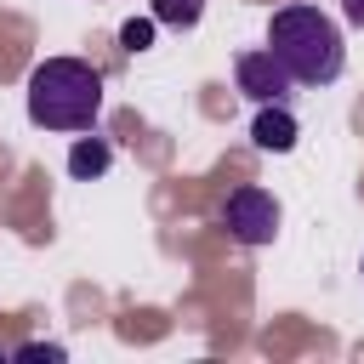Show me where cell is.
I'll use <instances>...</instances> for the list:
<instances>
[{"mask_svg": "<svg viewBox=\"0 0 364 364\" xmlns=\"http://www.w3.org/2000/svg\"><path fill=\"white\" fill-rule=\"evenodd\" d=\"M296 136H301V125H296V114H290L284 102H262V114L250 119V142H256L262 154H290Z\"/></svg>", "mask_w": 364, "mask_h": 364, "instance_id": "5", "label": "cell"}, {"mask_svg": "<svg viewBox=\"0 0 364 364\" xmlns=\"http://www.w3.org/2000/svg\"><path fill=\"white\" fill-rule=\"evenodd\" d=\"M267 51L296 85H330L347 68V40L318 6H279L267 23Z\"/></svg>", "mask_w": 364, "mask_h": 364, "instance_id": "1", "label": "cell"}, {"mask_svg": "<svg viewBox=\"0 0 364 364\" xmlns=\"http://www.w3.org/2000/svg\"><path fill=\"white\" fill-rule=\"evenodd\" d=\"M108 159H114V148H108L102 136H80V142L68 148V176L91 182V176H102V171H108Z\"/></svg>", "mask_w": 364, "mask_h": 364, "instance_id": "6", "label": "cell"}, {"mask_svg": "<svg viewBox=\"0 0 364 364\" xmlns=\"http://www.w3.org/2000/svg\"><path fill=\"white\" fill-rule=\"evenodd\" d=\"M102 114V74L85 57H46L28 74V119L40 131H91Z\"/></svg>", "mask_w": 364, "mask_h": 364, "instance_id": "2", "label": "cell"}, {"mask_svg": "<svg viewBox=\"0 0 364 364\" xmlns=\"http://www.w3.org/2000/svg\"><path fill=\"white\" fill-rule=\"evenodd\" d=\"M233 80H239V91L250 102H284L296 91V80L284 74V63L273 51H239L233 57Z\"/></svg>", "mask_w": 364, "mask_h": 364, "instance_id": "4", "label": "cell"}, {"mask_svg": "<svg viewBox=\"0 0 364 364\" xmlns=\"http://www.w3.org/2000/svg\"><path fill=\"white\" fill-rule=\"evenodd\" d=\"M148 17L165 28H193L205 17V0H148Z\"/></svg>", "mask_w": 364, "mask_h": 364, "instance_id": "7", "label": "cell"}, {"mask_svg": "<svg viewBox=\"0 0 364 364\" xmlns=\"http://www.w3.org/2000/svg\"><path fill=\"white\" fill-rule=\"evenodd\" d=\"M341 17H347L353 28H364V0H341Z\"/></svg>", "mask_w": 364, "mask_h": 364, "instance_id": "10", "label": "cell"}, {"mask_svg": "<svg viewBox=\"0 0 364 364\" xmlns=\"http://www.w3.org/2000/svg\"><path fill=\"white\" fill-rule=\"evenodd\" d=\"M222 228H228V239H239V245H267V239L279 233V199H273L267 188L245 182V188H233V193L222 199Z\"/></svg>", "mask_w": 364, "mask_h": 364, "instance_id": "3", "label": "cell"}, {"mask_svg": "<svg viewBox=\"0 0 364 364\" xmlns=\"http://www.w3.org/2000/svg\"><path fill=\"white\" fill-rule=\"evenodd\" d=\"M11 358H17V364H34V358H51V364H57V358H63V347H57V341H23Z\"/></svg>", "mask_w": 364, "mask_h": 364, "instance_id": "9", "label": "cell"}, {"mask_svg": "<svg viewBox=\"0 0 364 364\" xmlns=\"http://www.w3.org/2000/svg\"><path fill=\"white\" fill-rule=\"evenodd\" d=\"M154 28H159L154 17H131V23L119 28V46H125V51H148V46H154Z\"/></svg>", "mask_w": 364, "mask_h": 364, "instance_id": "8", "label": "cell"}]
</instances>
